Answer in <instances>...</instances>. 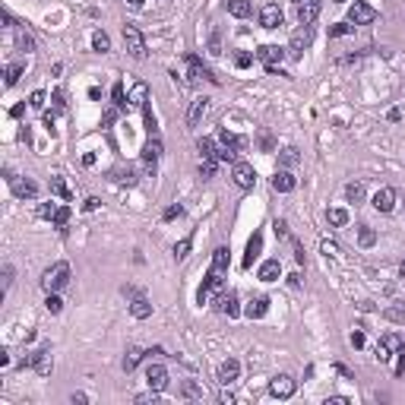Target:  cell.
<instances>
[{
  "mask_svg": "<svg viewBox=\"0 0 405 405\" xmlns=\"http://www.w3.org/2000/svg\"><path fill=\"white\" fill-rule=\"evenodd\" d=\"M206 108H209V98H196V102L190 105V111H187V124H190V127H199L202 114H206Z\"/></svg>",
  "mask_w": 405,
  "mask_h": 405,
  "instance_id": "ffe728a7",
  "label": "cell"
},
{
  "mask_svg": "<svg viewBox=\"0 0 405 405\" xmlns=\"http://www.w3.org/2000/svg\"><path fill=\"white\" fill-rule=\"evenodd\" d=\"M393 374H396V377H402V374H405V345H399V348H396V364H393Z\"/></svg>",
  "mask_w": 405,
  "mask_h": 405,
  "instance_id": "74e56055",
  "label": "cell"
},
{
  "mask_svg": "<svg viewBox=\"0 0 405 405\" xmlns=\"http://www.w3.org/2000/svg\"><path fill=\"white\" fill-rule=\"evenodd\" d=\"M158 155H161V139H158V136H152L149 143L143 146V158H146V161H155Z\"/></svg>",
  "mask_w": 405,
  "mask_h": 405,
  "instance_id": "d4e9b609",
  "label": "cell"
},
{
  "mask_svg": "<svg viewBox=\"0 0 405 405\" xmlns=\"http://www.w3.org/2000/svg\"><path fill=\"white\" fill-rule=\"evenodd\" d=\"M187 253H190V237H184L180 244H174V256H177V260H184Z\"/></svg>",
  "mask_w": 405,
  "mask_h": 405,
  "instance_id": "bcb514c9",
  "label": "cell"
},
{
  "mask_svg": "<svg viewBox=\"0 0 405 405\" xmlns=\"http://www.w3.org/2000/svg\"><path fill=\"white\" fill-rule=\"evenodd\" d=\"M310 38H314V32H310V26H298L291 32V42H288V54L291 57H301L304 48L310 45Z\"/></svg>",
  "mask_w": 405,
  "mask_h": 405,
  "instance_id": "8992f818",
  "label": "cell"
},
{
  "mask_svg": "<svg viewBox=\"0 0 405 405\" xmlns=\"http://www.w3.org/2000/svg\"><path fill=\"white\" fill-rule=\"evenodd\" d=\"M199 174H202V177H215V158H202Z\"/></svg>",
  "mask_w": 405,
  "mask_h": 405,
  "instance_id": "7bdbcfd3",
  "label": "cell"
},
{
  "mask_svg": "<svg viewBox=\"0 0 405 405\" xmlns=\"http://www.w3.org/2000/svg\"><path fill=\"white\" fill-rule=\"evenodd\" d=\"M282 165H288V168H291V165H298V149H291V146H288V149H282Z\"/></svg>",
  "mask_w": 405,
  "mask_h": 405,
  "instance_id": "b9f144b4",
  "label": "cell"
},
{
  "mask_svg": "<svg viewBox=\"0 0 405 405\" xmlns=\"http://www.w3.org/2000/svg\"><path fill=\"white\" fill-rule=\"evenodd\" d=\"M45 307H48V314H60V307H64V301L57 298V291H51L48 298H45Z\"/></svg>",
  "mask_w": 405,
  "mask_h": 405,
  "instance_id": "8d00e7d4",
  "label": "cell"
},
{
  "mask_svg": "<svg viewBox=\"0 0 405 405\" xmlns=\"http://www.w3.org/2000/svg\"><path fill=\"white\" fill-rule=\"evenodd\" d=\"M320 250H323L326 256H333V253H336V244H333V241H323V244H320Z\"/></svg>",
  "mask_w": 405,
  "mask_h": 405,
  "instance_id": "db71d44e",
  "label": "cell"
},
{
  "mask_svg": "<svg viewBox=\"0 0 405 405\" xmlns=\"http://www.w3.org/2000/svg\"><path fill=\"white\" fill-rule=\"evenodd\" d=\"M127 4H130V7H133V10H139V7H143V4H146V0H127Z\"/></svg>",
  "mask_w": 405,
  "mask_h": 405,
  "instance_id": "94428289",
  "label": "cell"
},
{
  "mask_svg": "<svg viewBox=\"0 0 405 405\" xmlns=\"http://www.w3.org/2000/svg\"><path fill=\"white\" fill-rule=\"evenodd\" d=\"M294 187H298V177H294L291 171H275V177H272V190H279V193H291Z\"/></svg>",
  "mask_w": 405,
  "mask_h": 405,
  "instance_id": "2e32d148",
  "label": "cell"
},
{
  "mask_svg": "<svg viewBox=\"0 0 405 405\" xmlns=\"http://www.w3.org/2000/svg\"><path fill=\"white\" fill-rule=\"evenodd\" d=\"M26 367H35L42 377H48L51 374V348L45 345V348H38V352H32V355H26V361H23Z\"/></svg>",
  "mask_w": 405,
  "mask_h": 405,
  "instance_id": "52a82bcc",
  "label": "cell"
},
{
  "mask_svg": "<svg viewBox=\"0 0 405 405\" xmlns=\"http://www.w3.org/2000/svg\"><path fill=\"white\" fill-rule=\"evenodd\" d=\"M92 48H95V51H111V38H108V35L105 32H95V35H92Z\"/></svg>",
  "mask_w": 405,
  "mask_h": 405,
  "instance_id": "d6a6232c",
  "label": "cell"
},
{
  "mask_svg": "<svg viewBox=\"0 0 405 405\" xmlns=\"http://www.w3.org/2000/svg\"><path fill=\"white\" fill-rule=\"evenodd\" d=\"M237 377H241V361H234V358H228V361H222L218 364V371H215V380L222 383V386H228V383H234Z\"/></svg>",
  "mask_w": 405,
  "mask_h": 405,
  "instance_id": "9c48e42d",
  "label": "cell"
},
{
  "mask_svg": "<svg viewBox=\"0 0 405 405\" xmlns=\"http://www.w3.org/2000/svg\"><path fill=\"white\" fill-rule=\"evenodd\" d=\"M10 285H13V266L4 269V288H10Z\"/></svg>",
  "mask_w": 405,
  "mask_h": 405,
  "instance_id": "11a10c76",
  "label": "cell"
},
{
  "mask_svg": "<svg viewBox=\"0 0 405 405\" xmlns=\"http://www.w3.org/2000/svg\"><path fill=\"white\" fill-rule=\"evenodd\" d=\"M19 76H23V64H10V67H7V79H4V86H7V89L16 86V83H19Z\"/></svg>",
  "mask_w": 405,
  "mask_h": 405,
  "instance_id": "f1b7e54d",
  "label": "cell"
},
{
  "mask_svg": "<svg viewBox=\"0 0 405 405\" xmlns=\"http://www.w3.org/2000/svg\"><path fill=\"white\" fill-rule=\"evenodd\" d=\"M256 57L266 64L269 73H275V70L282 67V60H285V48H279V45H263L260 51H256Z\"/></svg>",
  "mask_w": 405,
  "mask_h": 405,
  "instance_id": "5b68a950",
  "label": "cell"
},
{
  "mask_svg": "<svg viewBox=\"0 0 405 405\" xmlns=\"http://www.w3.org/2000/svg\"><path fill=\"white\" fill-rule=\"evenodd\" d=\"M146 105H149V89H146V83H136L133 92H130V108H139L143 111Z\"/></svg>",
  "mask_w": 405,
  "mask_h": 405,
  "instance_id": "44dd1931",
  "label": "cell"
},
{
  "mask_svg": "<svg viewBox=\"0 0 405 405\" xmlns=\"http://www.w3.org/2000/svg\"><path fill=\"white\" fill-rule=\"evenodd\" d=\"M348 32H355V26H352V23H339V26L329 29V35H333V38H339V35H348Z\"/></svg>",
  "mask_w": 405,
  "mask_h": 405,
  "instance_id": "f6af8a7d",
  "label": "cell"
},
{
  "mask_svg": "<svg viewBox=\"0 0 405 405\" xmlns=\"http://www.w3.org/2000/svg\"><path fill=\"white\" fill-rule=\"evenodd\" d=\"M29 105H32V108H45V92H32Z\"/></svg>",
  "mask_w": 405,
  "mask_h": 405,
  "instance_id": "f907efd6",
  "label": "cell"
},
{
  "mask_svg": "<svg viewBox=\"0 0 405 405\" xmlns=\"http://www.w3.org/2000/svg\"><path fill=\"white\" fill-rule=\"evenodd\" d=\"M399 345H405V342H402V339H399L396 333H390V336H383V342L377 345V361H390V358H393V352H396V348H399Z\"/></svg>",
  "mask_w": 405,
  "mask_h": 405,
  "instance_id": "5bb4252c",
  "label": "cell"
},
{
  "mask_svg": "<svg viewBox=\"0 0 405 405\" xmlns=\"http://www.w3.org/2000/svg\"><path fill=\"white\" fill-rule=\"evenodd\" d=\"M184 396H190V399H202V390H199L196 383H190V380H187V383H184Z\"/></svg>",
  "mask_w": 405,
  "mask_h": 405,
  "instance_id": "7dc6e473",
  "label": "cell"
},
{
  "mask_svg": "<svg viewBox=\"0 0 405 405\" xmlns=\"http://www.w3.org/2000/svg\"><path fill=\"white\" fill-rule=\"evenodd\" d=\"M234 64L244 70V67H250V64H253V57H250V54H234Z\"/></svg>",
  "mask_w": 405,
  "mask_h": 405,
  "instance_id": "681fc988",
  "label": "cell"
},
{
  "mask_svg": "<svg viewBox=\"0 0 405 405\" xmlns=\"http://www.w3.org/2000/svg\"><path fill=\"white\" fill-rule=\"evenodd\" d=\"M352 345L355 348H364V333H352Z\"/></svg>",
  "mask_w": 405,
  "mask_h": 405,
  "instance_id": "9f6ffc18",
  "label": "cell"
},
{
  "mask_svg": "<svg viewBox=\"0 0 405 405\" xmlns=\"http://www.w3.org/2000/svg\"><path fill=\"white\" fill-rule=\"evenodd\" d=\"M377 19V10L371 4H364V0H355L352 7H348V23L352 26H371Z\"/></svg>",
  "mask_w": 405,
  "mask_h": 405,
  "instance_id": "3957f363",
  "label": "cell"
},
{
  "mask_svg": "<svg viewBox=\"0 0 405 405\" xmlns=\"http://www.w3.org/2000/svg\"><path fill=\"white\" fill-rule=\"evenodd\" d=\"M146 383H149V390L161 393L165 386H168V371H165L161 364H149L146 367Z\"/></svg>",
  "mask_w": 405,
  "mask_h": 405,
  "instance_id": "30bf717a",
  "label": "cell"
},
{
  "mask_svg": "<svg viewBox=\"0 0 405 405\" xmlns=\"http://www.w3.org/2000/svg\"><path fill=\"white\" fill-rule=\"evenodd\" d=\"M111 98H114V108H117V111H127V105H130V102H127V95H124V83H117V86H114Z\"/></svg>",
  "mask_w": 405,
  "mask_h": 405,
  "instance_id": "1f68e13d",
  "label": "cell"
},
{
  "mask_svg": "<svg viewBox=\"0 0 405 405\" xmlns=\"http://www.w3.org/2000/svg\"><path fill=\"white\" fill-rule=\"evenodd\" d=\"M212 269H218V272L228 269V247H218V250L212 253Z\"/></svg>",
  "mask_w": 405,
  "mask_h": 405,
  "instance_id": "83f0119b",
  "label": "cell"
},
{
  "mask_svg": "<svg viewBox=\"0 0 405 405\" xmlns=\"http://www.w3.org/2000/svg\"><path fill=\"white\" fill-rule=\"evenodd\" d=\"M139 358H143V352H139V348H130V352H127V355H124V371H127V374H130V371H133V367L139 364Z\"/></svg>",
  "mask_w": 405,
  "mask_h": 405,
  "instance_id": "836d02e7",
  "label": "cell"
},
{
  "mask_svg": "<svg viewBox=\"0 0 405 405\" xmlns=\"http://www.w3.org/2000/svg\"><path fill=\"white\" fill-rule=\"evenodd\" d=\"M279 275H282V263H279V260H266V263L260 266V279H263V282H275Z\"/></svg>",
  "mask_w": 405,
  "mask_h": 405,
  "instance_id": "7402d4cb",
  "label": "cell"
},
{
  "mask_svg": "<svg viewBox=\"0 0 405 405\" xmlns=\"http://www.w3.org/2000/svg\"><path fill=\"white\" fill-rule=\"evenodd\" d=\"M374 241H377V234H374V228H367V225H361V231H358V244H361V247H374Z\"/></svg>",
  "mask_w": 405,
  "mask_h": 405,
  "instance_id": "e575fe53",
  "label": "cell"
},
{
  "mask_svg": "<svg viewBox=\"0 0 405 405\" xmlns=\"http://www.w3.org/2000/svg\"><path fill=\"white\" fill-rule=\"evenodd\" d=\"M291 244H294V260L304 263V250H301V244H298V241H291Z\"/></svg>",
  "mask_w": 405,
  "mask_h": 405,
  "instance_id": "91938a15",
  "label": "cell"
},
{
  "mask_svg": "<svg viewBox=\"0 0 405 405\" xmlns=\"http://www.w3.org/2000/svg\"><path fill=\"white\" fill-rule=\"evenodd\" d=\"M320 10H323V0H301V4H298V23L310 26L320 16Z\"/></svg>",
  "mask_w": 405,
  "mask_h": 405,
  "instance_id": "8fae6325",
  "label": "cell"
},
{
  "mask_svg": "<svg viewBox=\"0 0 405 405\" xmlns=\"http://www.w3.org/2000/svg\"><path fill=\"white\" fill-rule=\"evenodd\" d=\"M124 45H127V51H130V57H133V60H143V57H146V42H143V32H139L136 26H130V23L124 26Z\"/></svg>",
  "mask_w": 405,
  "mask_h": 405,
  "instance_id": "7a4b0ae2",
  "label": "cell"
},
{
  "mask_svg": "<svg viewBox=\"0 0 405 405\" xmlns=\"http://www.w3.org/2000/svg\"><path fill=\"white\" fill-rule=\"evenodd\" d=\"M263 250V234H253L250 237V244H247V256H244V266H253V260L260 256Z\"/></svg>",
  "mask_w": 405,
  "mask_h": 405,
  "instance_id": "603a6c76",
  "label": "cell"
},
{
  "mask_svg": "<svg viewBox=\"0 0 405 405\" xmlns=\"http://www.w3.org/2000/svg\"><path fill=\"white\" fill-rule=\"evenodd\" d=\"M215 310H218V314H228V317H237V314H241V307H237V298H234V294H225V291H218Z\"/></svg>",
  "mask_w": 405,
  "mask_h": 405,
  "instance_id": "9a60e30c",
  "label": "cell"
},
{
  "mask_svg": "<svg viewBox=\"0 0 405 405\" xmlns=\"http://www.w3.org/2000/svg\"><path fill=\"white\" fill-rule=\"evenodd\" d=\"M7 180H10V187H13L16 196H23V199H35V196H38V187H35L32 180H16V177H7Z\"/></svg>",
  "mask_w": 405,
  "mask_h": 405,
  "instance_id": "ac0fdd59",
  "label": "cell"
},
{
  "mask_svg": "<svg viewBox=\"0 0 405 405\" xmlns=\"http://www.w3.org/2000/svg\"><path fill=\"white\" fill-rule=\"evenodd\" d=\"M266 310H269V298H263V294H260V298H253V301L244 307V314H247L250 320H260V317H266Z\"/></svg>",
  "mask_w": 405,
  "mask_h": 405,
  "instance_id": "d6986e66",
  "label": "cell"
},
{
  "mask_svg": "<svg viewBox=\"0 0 405 405\" xmlns=\"http://www.w3.org/2000/svg\"><path fill=\"white\" fill-rule=\"evenodd\" d=\"M16 45H19V51H35L32 35H26V32H19V35H16Z\"/></svg>",
  "mask_w": 405,
  "mask_h": 405,
  "instance_id": "60d3db41",
  "label": "cell"
},
{
  "mask_svg": "<svg viewBox=\"0 0 405 405\" xmlns=\"http://www.w3.org/2000/svg\"><path fill=\"white\" fill-rule=\"evenodd\" d=\"M51 190L57 193V196H60L64 202H70V187L64 184V177H51Z\"/></svg>",
  "mask_w": 405,
  "mask_h": 405,
  "instance_id": "f546056e",
  "label": "cell"
},
{
  "mask_svg": "<svg viewBox=\"0 0 405 405\" xmlns=\"http://www.w3.org/2000/svg\"><path fill=\"white\" fill-rule=\"evenodd\" d=\"M114 180H120V184H136V177H133V171L130 168H114Z\"/></svg>",
  "mask_w": 405,
  "mask_h": 405,
  "instance_id": "ee69618b",
  "label": "cell"
},
{
  "mask_svg": "<svg viewBox=\"0 0 405 405\" xmlns=\"http://www.w3.org/2000/svg\"><path fill=\"white\" fill-rule=\"evenodd\" d=\"M269 393H272L275 399H288V396H294V380H291L288 374L272 377V383H269Z\"/></svg>",
  "mask_w": 405,
  "mask_h": 405,
  "instance_id": "7c38bea8",
  "label": "cell"
},
{
  "mask_svg": "<svg viewBox=\"0 0 405 405\" xmlns=\"http://www.w3.org/2000/svg\"><path fill=\"white\" fill-rule=\"evenodd\" d=\"M209 54H222V35H218V29H212V35H209Z\"/></svg>",
  "mask_w": 405,
  "mask_h": 405,
  "instance_id": "ab89813d",
  "label": "cell"
},
{
  "mask_svg": "<svg viewBox=\"0 0 405 405\" xmlns=\"http://www.w3.org/2000/svg\"><path fill=\"white\" fill-rule=\"evenodd\" d=\"M95 209H98V199L89 196V199H86V212H95Z\"/></svg>",
  "mask_w": 405,
  "mask_h": 405,
  "instance_id": "680465c9",
  "label": "cell"
},
{
  "mask_svg": "<svg viewBox=\"0 0 405 405\" xmlns=\"http://www.w3.org/2000/svg\"><path fill=\"white\" fill-rule=\"evenodd\" d=\"M231 177H234V184H237L241 190H250V187H253V180H256V174H253V168H250L247 161H234Z\"/></svg>",
  "mask_w": 405,
  "mask_h": 405,
  "instance_id": "ba28073f",
  "label": "cell"
},
{
  "mask_svg": "<svg viewBox=\"0 0 405 405\" xmlns=\"http://www.w3.org/2000/svg\"><path fill=\"white\" fill-rule=\"evenodd\" d=\"M51 222L64 228V225L70 222V206H57V212H54V218H51Z\"/></svg>",
  "mask_w": 405,
  "mask_h": 405,
  "instance_id": "f35d334b",
  "label": "cell"
},
{
  "mask_svg": "<svg viewBox=\"0 0 405 405\" xmlns=\"http://www.w3.org/2000/svg\"><path fill=\"white\" fill-rule=\"evenodd\" d=\"M275 234H279V237H288V225H285V222H275Z\"/></svg>",
  "mask_w": 405,
  "mask_h": 405,
  "instance_id": "6f0895ef",
  "label": "cell"
},
{
  "mask_svg": "<svg viewBox=\"0 0 405 405\" xmlns=\"http://www.w3.org/2000/svg\"><path fill=\"white\" fill-rule=\"evenodd\" d=\"M70 285V266L67 263H54L51 269H45V275H42V288L51 294V291H60V288H67Z\"/></svg>",
  "mask_w": 405,
  "mask_h": 405,
  "instance_id": "6da1fadb",
  "label": "cell"
},
{
  "mask_svg": "<svg viewBox=\"0 0 405 405\" xmlns=\"http://www.w3.org/2000/svg\"><path fill=\"white\" fill-rule=\"evenodd\" d=\"M199 152H202V158H215V155H218V146H215V139L202 136V139H199ZM215 161H218V158H215Z\"/></svg>",
  "mask_w": 405,
  "mask_h": 405,
  "instance_id": "4316f807",
  "label": "cell"
},
{
  "mask_svg": "<svg viewBox=\"0 0 405 405\" xmlns=\"http://www.w3.org/2000/svg\"><path fill=\"white\" fill-rule=\"evenodd\" d=\"M215 291H222V272L218 269H209V275L202 279V285H199V291H196V301L199 304H209V298Z\"/></svg>",
  "mask_w": 405,
  "mask_h": 405,
  "instance_id": "277c9868",
  "label": "cell"
},
{
  "mask_svg": "<svg viewBox=\"0 0 405 405\" xmlns=\"http://www.w3.org/2000/svg\"><path fill=\"white\" fill-rule=\"evenodd\" d=\"M51 98H54V105H57V108H60V111H64V108H67V102H64L67 95H64V92H60V89H57V92H54V95H51Z\"/></svg>",
  "mask_w": 405,
  "mask_h": 405,
  "instance_id": "f5cc1de1",
  "label": "cell"
},
{
  "mask_svg": "<svg viewBox=\"0 0 405 405\" xmlns=\"http://www.w3.org/2000/svg\"><path fill=\"white\" fill-rule=\"evenodd\" d=\"M339 4H342V0H339Z\"/></svg>",
  "mask_w": 405,
  "mask_h": 405,
  "instance_id": "e7e4bbea",
  "label": "cell"
},
{
  "mask_svg": "<svg viewBox=\"0 0 405 405\" xmlns=\"http://www.w3.org/2000/svg\"><path fill=\"white\" fill-rule=\"evenodd\" d=\"M374 209L377 212H393L396 209V190L393 187H380L374 193Z\"/></svg>",
  "mask_w": 405,
  "mask_h": 405,
  "instance_id": "4fadbf2b",
  "label": "cell"
},
{
  "mask_svg": "<svg viewBox=\"0 0 405 405\" xmlns=\"http://www.w3.org/2000/svg\"><path fill=\"white\" fill-rule=\"evenodd\" d=\"M130 314H133L136 320H146V317H149V314H152V304H149V301H146V298H136V301L130 304Z\"/></svg>",
  "mask_w": 405,
  "mask_h": 405,
  "instance_id": "484cf974",
  "label": "cell"
},
{
  "mask_svg": "<svg viewBox=\"0 0 405 405\" xmlns=\"http://www.w3.org/2000/svg\"><path fill=\"white\" fill-rule=\"evenodd\" d=\"M54 212H57V206H54V202H42V206H38V215H42V218H54Z\"/></svg>",
  "mask_w": 405,
  "mask_h": 405,
  "instance_id": "c3c4849f",
  "label": "cell"
},
{
  "mask_svg": "<svg viewBox=\"0 0 405 405\" xmlns=\"http://www.w3.org/2000/svg\"><path fill=\"white\" fill-rule=\"evenodd\" d=\"M177 215H184L180 206H168V209H165V218H168V222H171V218H177Z\"/></svg>",
  "mask_w": 405,
  "mask_h": 405,
  "instance_id": "816d5d0a",
  "label": "cell"
},
{
  "mask_svg": "<svg viewBox=\"0 0 405 405\" xmlns=\"http://www.w3.org/2000/svg\"><path fill=\"white\" fill-rule=\"evenodd\" d=\"M294 4H301V0H294Z\"/></svg>",
  "mask_w": 405,
  "mask_h": 405,
  "instance_id": "be15d7a7",
  "label": "cell"
},
{
  "mask_svg": "<svg viewBox=\"0 0 405 405\" xmlns=\"http://www.w3.org/2000/svg\"><path fill=\"white\" fill-rule=\"evenodd\" d=\"M402 272H405V263H402Z\"/></svg>",
  "mask_w": 405,
  "mask_h": 405,
  "instance_id": "6125c7cd",
  "label": "cell"
},
{
  "mask_svg": "<svg viewBox=\"0 0 405 405\" xmlns=\"http://www.w3.org/2000/svg\"><path fill=\"white\" fill-rule=\"evenodd\" d=\"M260 26H263V29H279V26H282V10L272 7V4L263 7V10H260Z\"/></svg>",
  "mask_w": 405,
  "mask_h": 405,
  "instance_id": "e0dca14e",
  "label": "cell"
},
{
  "mask_svg": "<svg viewBox=\"0 0 405 405\" xmlns=\"http://www.w3.org/2000/svg\"><path fill=\"white\" fill-rule=\"evenodd\" d=\"M345 196L352 199V202H361V199H364V184H361V180L348 184V187H345Z\"/></svg>",
  "mask_w": 405,
  "mask_h": 405,
  "instance_id": "4dcf8cb0",
  "label": "cell"
},
{
  "mask_svg": "<svg viewBox=\"0 0 405 405\" xmlns=\"http://www.w3.org/2000/svg\"><path fill=\"white\" fill-rule=\"evenodd\" d=\"M225 7H228L231 16H237V19H247V16H250V4H247V0H225Z\"/></svg>",
  "mask_w": 405,
  "mask_h": 405,
  "instance_id": "cb8c5ba5",
  "label": "cell"
},
{
  "mask_svg": "<svg viewBox=\"0 0 405 405\" xmlns=\"http://www.w3.org/2000/svg\"><path fill=\"white\" fill-rule=\"evenodd\" d=\"M329 225H336V228L348 225V212L345 209H329Z\"/></svg>",
  "mask_w": 405,
  "mask_h": 405,
  "instance_id": "d590c367",
  "label": "cell"
}]
</instances>
